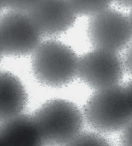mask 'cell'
Listing matches in <instances>:
<instances>
[{
  "mask_svg": "<svg viewBox=\"0 0 132 146\" xmlns=\"http://www.w3.org/2000/svg\"><path fill=\"white\" fill-rule=\"evenodd\" d=\"M0 104H6L5 108L8 107L7 114L9 116L20 112L28 99L27 92L20 80L6 71L0 73Z\"/></svg>",
  "mask_w": 132,
  "mask_h": 146,
  "instance_id": "cell-4",
  "label": "cell"
},
{
  "mask_svg": "<svg viewBox=\"0 0 132 146\" xmlns=\"http://www.w3.org/2000/svg\"><path fill=\"white\" fill-rule=\"evenodd\" d=\"M36 114L39 138L44 145L71 146L82 132L83 116L71 101L61 99L49 100Z\"/></svg>",
  "mask_w": 132,
  "mask_h": 146,
  "instance_id": "cell-1",
  "label": "cell"
},
{
  "mask_svg": "<svg viewBox=\"0 0 132 146\" xmlns=\"http://www.w3.org/2000/svg\"><path fill=\"white\" fill-rule=\"evenodd\" d=\"M77 59L70 47L61 44L41 47L31 59L33 73L43 85L54 88L68 85L77 73Z\"/></svg>",
  "mask_w": 132,
  "mask_h": 146,
  "instance_id": "cell-2",
  "label": "cell"
},
{
  "mask_svg": "<svg viewBox=\"0 0 132 146\" xmlns=\"http://www.w3.org/2000/svg\"><path fill=\"white\" fill-rule=\"evenodd\" d=\"M107 140L103 136L97 133L82 132L75 138L71 146H108Z\"/></svg>",
  "mask_w": 132,
  "mask_h": 146,
  "instance_id": "cell-5",
  "label": "cell"
},
{
  "mask_svg": "<svg viewBox=\"0 0 132 146\" xmlns=\"http://www.w3.org/2000/svg\"><path fill=\"white\" fill-rule=\"evenodd\" d=\"M88 123L98 131L121 130L132 122V103L128 94H93L84 107Z\"/></svg>",
  "mask_w": 132,
  "mask_h": 146,
  "instance_id": "cell-3",
  "label": "cell"
},
{
  "mask_svg": "<svg viewBox=\"0 0 132 146\" xmlns=\"http://www.w3.org/2000/svg\"><path fill=\"white\" fill-rule=\"evenodd\" d=\"M120 142L122 145L132 146V122L121 130Z\"/></svg>",
  "mask_w": 132,
  "mask_h": 146,
  "instance_id": "cell-6",
  "label": "cell"
}]
</instances>
